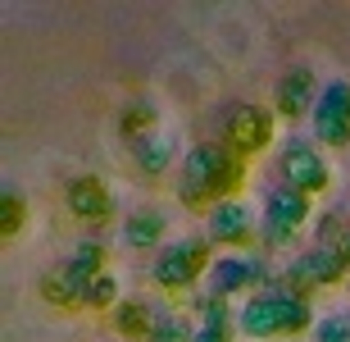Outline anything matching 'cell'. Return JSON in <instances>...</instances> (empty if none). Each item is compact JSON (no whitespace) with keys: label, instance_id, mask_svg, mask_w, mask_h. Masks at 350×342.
Segmentation results:
<instances>
[{"label":"cell","instance_id":"obj_1","mask_svg":"<svg viewBox=\"0 0 350 342\" xmlns=\"http://www.w3.org/2000/svg\"><path fill=\"white\" fill-rule=\"evenodd\" d=\"M246 183V160L232 156V151H223V146H196L182 156V187L178 197L182 206H219V201H237Z\"/></svg>","mask_w":350,"mask_h":342},{"label":"cell","instance_id":"obj_2","mask_svg":"<svg viewBox=\"0 0 350 342\" xmlns=\"http://www.w3.org/2000/svg\"><path fill=\"white\" fill-rule=\"evenodd\" d=\"M310 197L296 192V187H273L269 201H264V247H286L300 228L310 224Z\"/></svg>","mask_w":350,"mask_h":342},{"label":"cell","instance_id":"obj_3","mask_svg":"<svg viewBox=\"0 0 350 342\" xmlns=\"http://www.w3.org/2000/svg\"><path fill=\"white\" fill-rule=\"evenodd\" d=\"M209 265V237H187V242H173V247L159 251V260H155V283L159 288H169V292H182V288H191L196 278H200V269Z\"/></svg>","mask_w":350,"mask_h":342},{"label":"cell","instance_id":"obj_4","mask_svg":"<svg viewBox=\"0 0 350 342\" xmlns=\"http://www.w3.org/2000/svg\"><path fill=\"white\" fill-rule=\"evenodd\" d=\"M282 187H296L305 197H323L327 187H332V169H327V160L314 151V142H286Z\"/></svg>","mask_w":350,"mask_h":342},{"label":"cell","instance_id":"obj_5","mask_svg":"<svg viewBox=\"0 0 350 342\" xmlns=\"http://www.w3.org/2000/svg\"><path fill=\"white\" fill-rule=\"evenodd\" d=\"M269 142H273V114L269 110L237 106L232 114L223 119V151L246 160V156H260Z\"/></svg>","mask_w":350,"mask_h":342},{"label":"cell","instance_id":"obj_6","mask_svg":"<svg viewBox=\"0 0 350 342\" xmlns=\"http://www.w3.org/2000/svg\"><path fill=\"white\" fill-rule=\"evenodd\" d=\"M314 142L323 146H350V82H327L319 106H314Z\"/></svg>","mask_w":350,"mask_h":342},{"label":"cell","instance_id":"obj_7","mask_svg":"<svg viewBox=\"0 0 350 342\" xmlns=\"http://www.w3.org/2000/svg\"><path fill=\"white\" fill-rule=\"evenodd\" d=\"M264 297H269L273 315H278V338H296V333L319 329V324H314V302H310V292L291 288L286 278H273L269 288H264Z\"/></svg>","mask_w":350,"mask_h":342},{"label":"cell","instance_id":"obj_8","mask_svg":"<svg viewBox=\"0 0 350 342\" xmlns=\"http://www.w3.org/2000/svg\"><path fill=\"white\" fill-rule=\"evenodd\" d=\"M273 278H269V265L264 260H246V256H223V260L209 265V297H237V292H246V288H269Z\"/></svg>","mask_w":350,"mask_h":342},{"label":"cell","instance_id":"obj_9","mask_svg":"<svg viewBox=\"0 0 350 342\" xmlns=\"http://www.w3.org/2000/svg\"><path fill=\"white\" fill-rule=\"evenodd\" d=\"M346 278H350V269L332 247H310L305 256L291 260V269H286V283L300 288V292L305 288H337V283H346Z\"/></svg>","mask_w":350,"mask_h":342},{"label":"cell","instance_id":"obj_10","mask_svg":"<svg viewBox=\"0 0 350 342\" xmlns=\"http://www.w3.org/2000/svg\"><path fill=\"white\" fill-rule=\"evenodd\" d=\"M64 206L73 219H87V224H105L114 215V192L96 178V173H82L64 187Z\"/></svg>","mask_w":350,"mask_h":342},{"label":"cell","instance_id":"obj_11","mask_svg":"<svg viewBox=\"0 0 350 342\" xmlns=\"http://www.w3.org/2000/svg\"><path fill=\"white\" fill-rule=\"evenodd\" d=\"M209 242H219V247H250L255 242V215L241 206V201H219L214 210H209Z\"/></svg>","mask_w":350,"mask_h":342},{"label":"cell","instance_id":"obj_12","mask_svg":"<svg viewBox=\"0 0 350 342\" xmlns=\"http://www.w3.org/2000/svg\"><path fill=\"white\" fill-rule=\"evenodd\" d=\"M96 283L91 274H82L78 265L68 260L59 265V269H51V274H41V302H51L59 306V310H73V306L87 302V288Z\"/></svg>","mask_w":350,"mask_h":342},{"label":"cell","instance_id":"obj_13","mask_svg":"<svg viewBox=\"0 0 350 342\" xmlns=\"http://www.w3.org/2000/svg\"><path fill=\"white\" fill-rule=\"evenodd\" d=\"M319 78H314V69L296 64V69H286L282 82H278V114L282 119H300L310 106H319Z\"/></svg>","mask_w":350,"mask_h":342},{"label":"cell","instance_id":"obj_14","mask_svg":"<svg viewBox=\"0 0 350 342\" xmlns=\"http://www.w3.org/2000/svg\"><path fill=\"white\" fill-rule=\"evenodd\" d=\"M237 329L246 333V338H255V342L278 338V315H273V306H269V297H264V292H255V297L237 310Z\"/></svg>","mask_w":350,"mask_h":342},{"label":"cell","instance_id":"obj_15","mask_svg":"<svg viewBox=\"0 0 350 342\" xmlns=\"http://www.w3.org/2000/svg\"><path fill=\"white\" fill-rule=\"evenodd\" d=\"M164 224H169V215H164V210H137V215H128L123 237H128V247L150 251V247L164 242Z\"/></svg>","mask_w":350,"mask_h":342},{"label":"cell","instance_id":"obj_16","mask_svg":"<svg viewBox=\"0 0 350 342\" xmlns=\"http://www.w3.org/2000/svg\"><path fill=\"white\" fill-rule=\"evenodd\" d=\"M132 156H137V164H142V173H164L173 164V156H178V146H173V137H164V132H150V137H142V142H132Z\"/></svg>","mask_w":350,"mask_h":342},{"label":"cell","instance_id":"obj_17","mask_svg":"<svg viewBox=\"0 0 350 342\" xmlns=\"http://www.w3.org/2000/svg\"><path fill=\"white\" fill-rule=\"evenodd\" d=\"M114 329L123 333V338H150L155 315H150V306H146V302H118L114 306Z\"/></svg>","mask_w":350,"mask_h":342},{"label":"cell","instance_id":"obj_18","mask_svg":"<svg viewBox=\"0 0 350 342\" xmlns=\"http://www.w3.org/2000/svg\"><path fill=\"white\" fill-rule=\"evenodd\" d=\"M155 119H159V110L150 106V101H132V106L118 114V132H123L128 142H142V137L155 132Z\"/></svg>","mask_w":350,"mask_h":342},{"label":"cell","instance_id":"obj_19","mask_svg":"<svg viewBox=\"0 0 350 342\" xmlns=\"http://www.w3.org/2000/svg\"><path fill=\"white\" fill-rule=\"evenodd\" d=\"M0 233H5V242H14V237L23 233V224H27V201L18 197V192H5V201H0Z\"/></svg>","mask_w":350,"mask_h":342},{"label":"cell","instance_id":"obj_20","mask_svg":"<svg viewBox=\"0 0 350 342\" xmlns=\"http://www.w3.org/2000/svg\"><path fill=\"white\" fill-rule=\"evenodd\" d=\"M87 310H109V306H118V278L114 274H100L96 283L87 288Z\"/></svg>","mask_w":350,"mask_h":342},{"label":"cell","instance_id":"obj_21","mask_svg":"<svg viewBox=\"0 0 350 342\" xmlns=\"http://www.w3.org/2000/svg\"><path fill=\"white\" fill-rule=\"evenodd\" d=\"M237 319L228 315V302L223 297H209V302H200V329H219V333H228Z\"/></svg>","mask_w":350,"mask_h":342},{"label":"cell","instance_id":"obj_22","mask_svg":"<svg viewBox=\"0 0 350 342\" xmlns=\"http://www.w3.org/2000/svg\"><path fill=\"white\" fill-rule=\"evenodd\" d=\"M191 338H196V329H187L178 315H164V319H155V329H150L146 342H191Z\"/></svg>","mask_w":350,"mask_h":342},{"label":"cell","instance_id":"obj_23","mask_svg":"<svg viewBox=\"0 0 350 342\" xmlns=\"http://www.w3.org/2000/svg\"><path fill=\"white\" fill-rule=\"evenodd\" d=\"M314 342H350V319H341V315L319 319V329H314Z\"/></svg>","mask_w":350,"mask_h":342},{"label":"cell","instance_id":"obj_24","mask_svg":"<svg viewBox=\"0 0 350 342\" xmlns=\"http://www.w3.org/2000/svg\"><path fill=\"white\" fill-rule=\"evenodd\" d=\"M191 342H228V333H219V329H196Z\"/></svg>","mask_w":350,"mask_h":342},{"label":"cell","instance_id":"obj_25","mask_svg":"<svg viewBox=\"0 0 350 342\" xmlns=\"http://www.w3.org/2000/svg\"><path fill=\"white\" fill-rule=\"evenodd\" d=\"M332 251H337L341 260H346V269H350V233H346V237H341V242H337V247H332Z\"/></svg>","mask_w":350,"mask_h":342}]
</instances>
